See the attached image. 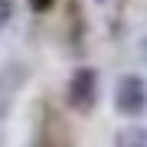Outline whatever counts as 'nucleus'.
I'll list each match as a JSON object with an SVG mask.
<instances>
[{
	"instance_id": "obj_5",
	"label": "nucleus",
	"mask_w": 147,
	"mask_h": 147,
	"mask_svg": "<svg viewBox=\"0 0 147 147\" xmlns=\"http://www.w3.org/2000/svg\"><path fill=\"white\" fill-rule=\"evenodd\" d=\"M53 3H56V0H30V7H33L36 13H46V10H53Z\"/></svg>"
},
{
	"instance_id": "obj_3",
	"label": "nucleus",
	"mask_w": 147,
	"mask_h": 147,
	"mask_svg": "<svg viewBox=\"0 0 147 147\" xmlns=\"http://www.w3.org/2000/svg\"><path fill=\"white\" fill-rule=\"evenodd\" d=\"M115 147H147V127L131 124V127H124V131H118Z\"/></svg>"
},
{
	"instance_id": "obj_6",
	"label": "nucleus",
	"mask_w": 147,
	"mask_h": 147,
	"mask_svg": "<svg viewBox=\"0 0 147 147\" xmlns=\"http://www.w3.org/2000/svg\"><path fill=\"white\" fill-rule=\"evenodd\" d=\"M141 56H144V59H147V39H144V42H141Z\"/></svg>"
},
{
	"instance_id": "obj_1",
	"label": "nucleus",
	"mask_w": 147,
	"mask_h": 147,
	"mask_svg": "<svg viewBox=\"0 0 147 147\" xmlns=\"http://www.w3.org/2000/svg\"><path fill=\"white\" fill-rule=\"evenodd\" d=\"M65 101L72 111H79V115H88L95 108V101H98V72L88 65L75 69L72 75H69V85H65Z\"/></svg>"
},
{
	"instance_id": "obj_4",
	"label": "nucleus",
	"mask_w": 147,
	"mask_h": 147,
	"mask_svg": "<svg viewBox=\"0 0 147 147\" xmlns=\"http://www.w3.org/2000/svg\"><path fill=\"white\" fill-rule=\"evenodd\" d=\"M13 16V0H0V26H7Z\"/></svg>"
},
{
	"instance_id": "obj_2",
	"label": "nucleus",
	"mask_w": 147,
	"mask_h": 147,
	"mask_svg": "<svg viewBox=\"0 0 147 147\" xmlns=\"http://www.w3.org/2000/svg\"><path fill=\"white\" fill-rule=\"evenodd\" d=\"M115 108L124 118H141L147 111V82L141 75L127 72V75L118 79V85H115Z\"/></svg>"
}]
</instances>
